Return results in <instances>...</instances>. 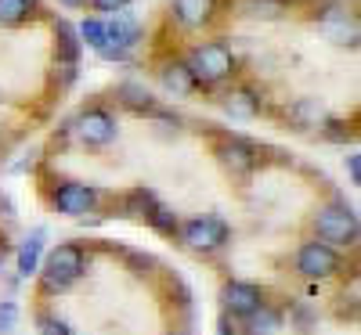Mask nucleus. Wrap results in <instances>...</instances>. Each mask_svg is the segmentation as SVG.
Listing matches in <instances>:
<instances>
[{"label": "nucleus", "mask_w": 361, "mask_h": 335, "mask_svg": "<svg viewBox=\"0 0 361 335\" xmlns=\"http://www.w3.org/2000/svg\"><path fill=\"white\" fill-rule=\"evenodd\" d=\"M80 37H83L87 47H94L98 54L109 47V33H105V22H102V18H87V22L80 25Z\"/></svg>", "instance_id": "17"}, {"label": "nucleus", "mask_w": 361, "mask_h": 335, "mask_svg": "<svg viewBox=\"0 0 361 335\" xmlns=\"http://www.w3.org/2000/svg\"><path fill=\"white\" fill-rule=\"evenodd\" d=\"M98 202V191L87 188V184H76V180H66L62 188L54 191V206L58 213H66V217H87L90 209Z\"/></svg>", "instance_id": "7"}, {"label": "nucleus", "mask_w": 361, "mask_h": 335, "mask_svg": "<svg viewBox=\"0 0 361 335\" xmlns=\"http://www.w3.org/2000/svg\"><path fill=\"white\" fill-rule=\"evenodd\" d=\"M40 249H44V234H40V231H37L33 238H25V241H22V249H18V270L25 274V278H29V274H37Z\"/></svg>", "instance_id": "14"}, {"label": "nucleus", "mask_w": 361, "mask_h": 335, "mask_svg": "<svg viewBox=\"0 0 361 335\" xmlns=\"http://www.w3.org/2000/svg\"><path fill=\"white\" fill-rule=\"evenodd\" d=\"M224 307H228L231 314L250 317L257 307H264V296H260V289H257V285L231 282V285H224Z\"/></svg>", "instance_id": "8"}, {"label": "nucleus", "mask_w": 361, "mask_h": 335, "mask_svg": "<svg viewBox=\"0 0 361 335\" xmlns=\"http://www.w3.org/2000/svg\"><path fill=\"white\" fill-rule=\"evenodd\" d=\"M159 83L170 90L173 98H188L192 90L199 87L195 76H192V69H188V62H166V65L159 69Z\"/></svg>", "instance_id": "10"}, {"label": "nucleus", "mask_w": 361, "mask_h": 335, "mask_svg": "<svg viewBox=\"0 0 361 335\" xmlns=\"http://www.w3.org/2000/svg\"><path fill=\"white\" fill-rule=\"evenodd\" d=\"M188 69L195 76V83H221L235 72V54L228 44L221 40H209V44H199L188 58Z\"/></svg>", "instance_id": "1"}, {"label": "nucleus", "mask_w": 361, "mask_h": 335, "mask_svg": "<svg viewBox=\"0 0 361 335\" xmlns=\"http://www.w3.org/2000/svg\"><path fill=\"white\" fill-rule=\"evenodd\" d=\"M76 137L83 144H109V141H116V119L105 108H87L76 119Z\"/></svg>", "instance_id": "6"}, {"label": "nucleus", "mask_w": 361, "mask_h": 335, "mask_svg": "<svg viewBox=\"0 0 361 335\" xmlns=\"http://www.w3.org/2000/svg\"><path fill=\"white\" fill-rule=\"evenodd\" d=\"M148 220H152L159 231H173V227H177V217H173V213H170L166 206H156L152 213H148Z\"/></svg>", "instance_id": "20"}, {"label": "nucleus", "mask_w": 361, "mask_h": 335, "mask_svg": "<svg viewBox=\"0 0 361 335\" xmlns=\"http://www.w3.org/2000/svg\"><path fill=\"white\" fill-rule=\"evenodd\" d=\"M58 4H66V8H83L87 0H58Z\"/></svg>", "instance_id": "25"}, {"label": "nucleus", "mask_w": 361, "mask_h": 335, "mask_svg": "<svg viewBox=\"0 0 361 335\" xmlns=\"http://www.w3.org/2000/svg\"><path fill=\"white\" fill-rule=\"evenodd\" d=\"M130 4V0H90V8H94L98 15H116V11H123Z\"/></svg>", "instance_id": "22"}, {"label": "nucleus", "mask_w": 361, "mask_h": 335, "mask_svg": "<svg viewBox=\"0 0 361 335\" xmlns=\"http://www.w3.org/2000/svg\"><path fill=\"white\" fill-rule=\"evenodd\" d=\"M37 4L33 0H0V25L4 29H15V25H25L33 18Z\"/></svg>", "instance_id": "13"}, {"label": "nucleus", "mask_w": 361, "mask_h": 335, "mask_svg": "<svg viewBox=\"0 0 361 335\" xmlns=\"http://www.w3.org/2000/svg\"><path fill=\"white\" fill-rule=\"evenodd\" d=\"M228 241V227L214 217H202V220H192L185 224V246L195 249V253H214Z\"/></svg>", "instance_id": "5"}, {"label": "nucleus", "mask_w": 361, "mask_h": 335, "mask_svg": "<svg viewBox=\"0 0 361 335\" xmlns=\"http://www.w3.org/2000/svg\"><path fill=\"white\" fill-rule=\"evenodd\" d=\"M279 328V314H271L267 307H257L250 314V335H271Z\"/></svg>", "instance_id": "18"}, {"label": "nucleus", "mask_w": 361, "mask_h": 335, "mask_svg": "<svg viewBox=\"0 0 361 335\" xmlns=\"http://www.w3.org/2000/svg\"><path fill=\"white\" fill-rule=\"evenodd\" d=\"M289 11V0H238V15L246 18H282Z\"/></svg>", "instance_id": "12"}, {"label": "nucleus", "mask_w": 361, "mask_h": 335, "mask_svg": "<svg viewBox=\"0 0 361 335\" xmlns=\"http://www.w3.org/2000/svg\"><path fill=\"white\" fill-rule=\"evenodd\" d=\"M15 317H18L15 303H0V331H11L15 328Z\"/></svg>", "instance_id": "23"}, {"label": "nucleus", "mask_w": 361, "mask_h": 335, "mask_svg": "<svg viewBox=\"0 0 361 335\" xmlns=\"http://www.w3.org/2000/svg\"><path fill=\"white\" fill-rule=\"evenodd\" d=\"M80 274H83V253L76 246H58L44 263V285L47 289H66L80 278Z\"/></svg>", "instance_id": "3"}, {"label": "nucleus", "mask_w": 361, "mask_h": 335, "mask_svg": "<svg viewBox=\"0 0 361 335\" xmlns=\"http://www.w3.org/2000/svg\"><path fill=\"white\" fill-rule=\"evenodd\" d=\"M318 238L329 246H354L357 238V217L343 206H329L318 209Z\"/></svg>", "instance_id": "2"}, {"label": "nucleus", "mask_w": 361, "mask_h": 335, "mask_svg": "<svg viewBox=\"0 0 361 335\" xmlns=\"http://www.w3.org/2000/svg\"><path fill=\"white\" fill-rule=\"evenodd\" d=\"M217 156H221L224 170H231V173H238V177H246V173L257 166L253 148L243 144V141H228V144H221V148H217Z\"/></svg>", "instance_id": "11"}, {"label": "nucleus", "mask_w": 361, "mask_h": 335, "mask_svg": "<svg viewBox=\"0 0 361 335\" xmlns=\"http://www.w3.org/2000/svg\"><path fill=\"white\" fill-rule=\"evenodd\" d=\"M119 94H123V101H127L130 108H152V98H148V90H141V87H134V83L119 87Z\"/></svg>", "instance_id": "19"}, {"label": "nucleus", "mask_w": 361, "mask_h": 335, "mask_svg": "<svg viewBox=\"0 0 361 335\" xmlns=\"http://www.w3.org/2000/svg\"><path fill=\"white\" fill-rule=\"evenodd\" d=\"M170 11L185 29H199L217 15V0H173Z\"/></svg>", "instance_id": "9"}, {"label": "nucleus", "mask_w": 361, "mask_h": 335, "mask_svg": "<svg viewBox=\"0 0 361 335\" xmlns=\"http://www.w3.org/2000/svg\"><path fill=\"white\" fill-rule=\"evenodd\" d=\"M296 270L304 278H329V274L340 270V256L329 241H307L296 256Z\"/></svg>", "instance_id": "4"}, {"label": "nucleus", "mask_w": 361, "mask_h": 335, "mask_svg": "<svg viewBox=\"0 0 361 335\" xmlns=\"http://www.w3.org/2000/svg\"><path fill=\"white\" fill-rule=\"evenodd\" d=\"M170 335H173V331H170Z\"/></svg>", "instance_id": "26"}, {"label": "nucleus", "mask_w": 361, "mask_h": 335, "mask_svg": "<svg viewBox=\"0 0 361 335\" xmlns=\"http://www.w3.org/2000/svg\"><path fill=\"white\" fill-rule=\"evenodd\" d=\"M347 170H350L354 184H361V159H357V156H347Z\"/></svg>", "instance_id": "24"}, {"label": "nucleus", "mask_w": 361, "mask_h": 335, "mask_svg": "<svg viewBox=\"0 0 361 335\" xmlns=\"http://www.w3.org/2000/svg\"><path fill=\"white\" fill-rule=\"evenodd\" d=\"M224 108H228L231 115H238V119H250V115L260 112V101L250 94V90H235V94H228Z\"/></svg>", "instance_id": "16"}, {"label": "nucleus", "mask_w": 361, "mask_h": 335, "mask_svg": "<svg viewBox=\"0 0 361 335\" xmlns=\"http://www.w3.org/2000/svg\"><path fill=\"white\" fill-rule=\"evenodd\" d=\"M293 119H296L300 127H318L322 119H325V108L318 105V98H300L293 105Z\"/></svg>", "instance_id": "15"}, {"label": "nucleus", "mask_w": 361, "mask_h": 335, "mask_svg": "<svg viewBox=\"0 0 361 335\" xmlns=\"http://www.w3.org/2000/svg\"><path fill=\"white\" fill-rule=\"evenodd\" d=\"M40 335H69V328H66V321L44 314V317H40Z\"/></svg>", "instance_id": "21"}]
</instances>
